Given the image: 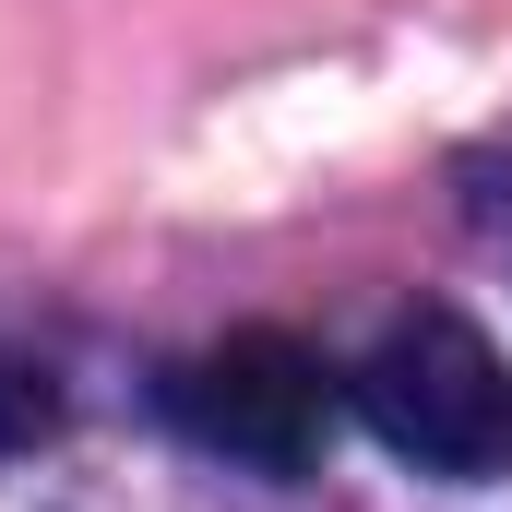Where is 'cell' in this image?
I'll return each instance as SVG.
<instances>
[{
    "mask_svg": "<svg viewBox=\"0 0 512 512\" xmlns=\"http://www.w3.org/2000/svg\"><path fill=\"white\" fill-rule=\"evenodd\" d=\"M346 405L370 417V441L405 453L417 477L477 489V477L512 465V370H501V346L465 310H405L382 346L346 370Z\"/></svg>",
    "mask_w": 512,
    "mask_h": 512,
    "instance_id": "6da1fadb",
    "label": "cell"
},
{
    "mask_svg": "<svg viewBox=\"0 0 512 512\" xmlns=\"http://www.w3.org/2000/svg\"><path fill=\"white\" fill-rule=\"evenodd\" d=\"M155 405H167L203 453L262 465V477H310L322 441H334V382H322V358H310L298 334H215V346L167 358Z\"/></svg>",
    "mask_w": 512,
    "mask_h": 512,
    "instance_id": "7a4b0ae2",
    "label": "cell"
},
{
    "mask_svg": "<svg viewBox=\"0 0 512 512\" xmlns=\"http://www.w3.org/2000/svg\"><path fill=\"white\" fill-rule=\"evenodd\" d=\"M60 417V393H48V370H0V441H36Z\"/></svg>",
    "mask_w": 512,
    "mask_h": 512,
    "instance_id": "3957f363",
    "label": "cell"
}]
</instances>
